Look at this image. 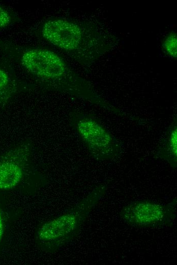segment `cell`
I'll return each instance as SVG.
<instances>
[{
  "label": "cell",
  "instance_id": "1",
  "mask_svg": "<svg viewBox=\"0 0 177 265\" xmlns=\"http://www.w3.org/2000/svg\"><path fill=\"white\" fill-rule=\"evenodd\" d=\"M0 50L31 75L72 95L108 109L105 102L55 52L40 47L21 45L0 39Z\"/></svg>",
  "mask_w": 177,
  "mask_h": 265
},
{
  "label": "cell",
  "instance_id": "2",
  "mask_svg": "<svg viewBox=\"0 0 177 265\" xmlns=\"http://www.w3.org/2000/svg\"><path fill=\"white\" fill-rule=\"evenodd\" d=\"M105 192L104 186L97 187L74 206L42 224L36 233L37 241L41 248L51 252L71 241Z\"/></svg>",
  "mask_w": 177,
  "mask_h": 265
},
{
  "label": "cell",
  "instance_id": "3",
  "mask_svg": "<svg viewBox=\"0 0 177 265\" xmlns=\"http://www.w3.org/2000/svg\"><path fill=\"white\" fill-rule=\"evenodd\" d=\"M38 32L44 41L78 60L85 62L90 59L95 39L90 31L78 22L50 17L41 23Z\"/></svg>",
  "mask_w": 177,
  "mask_h": 265
},
{
  "label": "cell",
  "instance_id": "4",
  "mask_svg": "<svg viewBox=\"0 0 177 265\" xmlns=\"http://www.w3.org/2000/svg\"><path fill=\"white\" fill-rule=\"evenodd\" d=\"M176 199L167 203L149 200L132 201L119 213L120 217L129 225L138 228H163L172 225L176 218Z\"/></svg>",
  "mask_w": 177,
  "mask_h": 265
},
{
  "label": "cell",
  "instance_id": "5",
  "mask_svg": "<svg viewBox=\"0 0 177 265\" xmlns=\"http://www.w3.org/2000/svg\"><path fill=\"white\" fill-rule=\"evenodd\" d=\"M73 125L96 160H111L122 153L120 141L96 119L85 115H78L74 117Z\"/></svg>",
  "mask_w": 177,
  "mask_h": 265
},
{
  "label": "cell",
  "instance_id": "6",
  "mask_svg": "<svg viewBox=\"0 0 177 265\" xmlns=\"http://www.w3.org/2000/svg\"><path fill=\"white\" fill-rule=\"evenodd\" d=\"M156 155L167 162L171 167H177V123L176 119L168 127L160 145L156 151Z\"/></svg>",
  "mask_w": 177,
  "mask_h": 265
},
{
  "label": "cell",
  "instance_id": "7",
  "mask_svg": "<svg viewBox=\"0 0 177 265\" xmlns=\"http://www.w3.org/2000/svg\"><path fill=\"white\" fill-rule=\"evenodd\" d=\"M22 164L10 160L0 162V190H8L17 186L23 177Z\"/></svg>",
  "mask_w": 177,
  "mask_h": 265
},
{
  "label": "cell",
  "instance_id": "8",
  "mask_svg": "<svg viewBox=\"0 0 177 265\" xmlns=\"http://www.w3.org/2000/svg\"><path fill=\"white\" fill-rule=\"evenodd\" d=\"M163 47L167 54L172 58H176L177 36L176 33H170L165 39Z\"/></svg>",
  "mask_w": 177,
  "mask_h": 265
},
{
  "label": "cell",
  "instance_id": "9",
  "mask_svg": "<svg viewBox=\"0 0 177 265\" xmlns=\"http://www.w3.org/2000/svg\"><path fill=\"white\" fill-rule=\"evenodd\" d=\"M13 19L11 13L0 5V30L10 26L13 22Z\"/></svg>",
  "mask_w": 177,
  "mask_h": 265
},
{
  "label": "cell",
  "instance_id": "10",
  "mask_svg": "<svg viewBox=\"0 0 177 265\" xmlns=\"http://www.w3.org/2000/svg\"><path fill=\"white\" fill-rule=\"evenodd\" d=\"M10 83V77L8 72L0 67V94L8 87Z\"/></svg>",
  "mask_w": 177,
  "mask_h": 265
},
{
  "label": "cell",
  "instance_id": "11",
  "mask_svg": "<svg viewBox=\"0 0 177 265\" xmlns=\"http://www.w3.org/2000/svg\"><path fill=\"white\" fill-rule=\"evenodd\" d=\"M4 234V223L2 217V212L0 209V243L2 240Z\"/></svg>",
  "mask_w": 177,
  "mask_h": 265
}]
</instances>
